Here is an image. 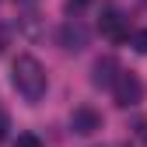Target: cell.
Masks as SVG:
<instances>
[{"label": "cell", "instance_id": "obj_8", "mask_svg": "<svg viewBox=\"0 0 147 147\" xmlns=\"http://www.w3.org/2000/svg\"><path fill=\"white\" fill-rule=\"evenodd\" d=\"M133 49H137V53H144V56H147V28L133 32Z\"/></svg>", "mask_w": 147, "mask_h": 147}, {"label": "cell", "instance_id": "obj_4", "mask_svg": "<svg viewBox=\"0 0 147 147\" xmlns=\"http://www.w3.org/2000/svg\"><path fill=\"white\" fill-rule=\"evenodd\" d=\"M98 28H102L105 39H112V42H123V39H126V18H123L119 7H112V4H105V7H102Z\"/></svg>", "mask_w": 147, "mask_h": 147}, {"label": "cell", "instance_id": "obj_2", "mask_svg": "<svg viewBox=\"0 0 147 147\" xmlns=\"http://www.w3.org/2000/svg\"><path fill=\"white\" fill-rule=\"evenodd\" d=\"M112 98H116V105H123V109L140 105V98H144L140 77H137V74H130V70H119L116 81H112Z\"/></svg>", "mask_w": 147, "mask_h": 147}, {"label": "cell", "instance_id": "obj_7", "mask_svg": "<svg viewBox=\"0 0 147 147\" xmlns=\"http://www.w3.org/2000/svg\"><path fill=\"white\" fill-rule=\"evenodd\" d=\"M14 147H42V140L35 137V133H21V137L14 140Z\"/></svg>", "mask_w": 147, "mask_h": 147}, {"label": "cell", "instance_id": "obj_9", "mask_svg": "<svg viewBox=\"0 0 147 147\" xmlns=\"http://www.w3.org/2000/svg\"><path fill=\"white\" fill-rule=\"evenodd\" d=\"M84 4H88V0H67V14H74V18H77V14L84 11Z\"/></svg>", "mask_w": 147, "mask_h": 147}, {"label": "cell", "instance_id": "obj_6", "mask_svg": "<svg viewBox=\"0 0 147 147\" xmlns=\"http://www.w3.org/2000/svg\"><path fill=\"white\" fill-rule=\"evenodd\" d=\"M84 42H88V28L77 21V18H74V21H67V25H63V46L77 53V49H84Z\"/></svg>", "mask_w": 147, "mask_h": 147}, {"label": "cell", "instance_id": "obj_10", "mask_svg": "<svg viewBox=\"0 0 147 147\" xmlns=\"http://www.w3.org/2000/svg\"><path fill=\"white\" fill-rule=\"evenodd\" d=\"M7 130H11V119H7V112H4V109H0V140L7 137Z\"/></svg>", "mask_w": 147, "mask_h": 147}, {"label": "cell", "instance_id": "obj_1", "mask_svg": "<svg viewBox=\"0 0 147 147\" xmlns=\"http://www.w3.org/2000/svg\"><path fill=\"white\" fill-rule=\"evenodd\" d=\"M11 81L18 88V95L25 102H39L46 95V67L35 60V56H18L14 60V70H11Z\"/></svg>", "mask_w": 147, "mask_h": 147}, {"label": "cell", "instance_id": "obj_5", "mask_svg": "<svg viewBox=\"0 0 147 147\" xmlns=\"http://www.w3.org/2000/svg\"><path fill=\"white\" fill-rule=\"evenodd\" d=\"M116 74H119V63H116V56H102V60L95 63V74H91V84H95V88H112Z\"/></svg>", "mask_w": 147, "mask_h": 147}, {"label": "cell", "instance_id": "obj_3", "mask_svg": "<svg viewBox=\"0 0 147 147\" xmlns=\"http://www.w3.org/2000/svg\"><path fill=\"white\" fill-rule=\"evenodd\" d=\"M70 130L77 133V137L98 133V130H102V112H98V109H91V105H77V109L70 112Z\"/></svg>", "mask_w": 147, "mask_h": 147}, {"label": "cell", "instance_id": "obj_11", "mask_svg": "<svg viewBox=\"0 0 147 147\" xmlns=\"http://www.w3.org/2000/svg\"><path fill=\"white\" fill-rule=\"evenodd\" d=\"M144 137H147V130H144Z\"/></svg>", "mask_w": 147, "mask_h": 147}, {"label": "cell", "instance_id": "obj_12", "mask_svg": "<svg viewBox=\"0 0 147 147\" xmlns=\"http://www.w3.org/2000/svg\"><path fill=\"white\" fill-rule=\"evenodd\" d=\"M28 4H32V0H28Z\"/></svg>", "mask_w": 147, "mask_h": 147}]
</instances>
